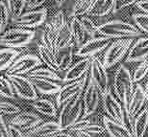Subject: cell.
Returning a JSON list of instances; mask_svg holds the SVG:
<instances>
[{
    "label": "cell",
    "mask_w": 148,
    "mask_h": 137,
    "mask_svg": "<svg viewBox=\"0 0 148 137\" xmlns=\"http://www.w3.org/2000/svg\"><path fill=\"white\" fill-rule=\"evenodd\" d=\"M97 33L101 35V37L109 38H134L143 35V32L137 26L131 23L125 22L123 20L114 19L107 21L98 26Z\"/></svg>",
    "instance_id": "6da1fadb"
},
{
    "label": "cell",
    "mask_w": 148,
    "mask_h": 137,
    "mask_svg": "<svg viewBox=\"0 0 148 137\" xmlns=\"http://www.w3.org/2000/svg\"><path fill=\"white\" fill-rule=\"evenodd\" d=\"M135 82L133 75L124 64H120L114 73V91L118 101L123 105L124 108L128 105L133 92L135 90Z\"/></svg>",
    "instance_id": "7a4b0ae2"
},
{
    "label": "cell",
    "mask_w": 148,
    "mask_h": 137,
    "mask_svg": "<svg viewBox=\"0 0 148 137\" xmlns=\"http://www.w3.org/2000/svg\"><path fill=\"white\" fill-rule=\"evenodd\" d=\"M83 95L73 98L72 100L66 102L62 106L59 115L58 123L62 130H69L79 119L82 118L84 105H83Z\"/></svg>",
    "instance_id": "3957f363"
},
{
    "label": "cell",
    "mask_w": 148,
    "mask_h": 137,
    "mask_svg": "<svg viewBox=\"0 0 148 137\" xmlns=\"http://www.w3.org/2000/svg\"><path fill=\"white\" fill-rule=\"evenodd\" d=\"M36 32L34 30L14 28L7 30L0 37V46L3 48L18 49L23 48L31 43L34 40Z\"/></svg>",
    "instance_id": "277c9868"
},
{
    "label": "cell",
    "mask_w": 148,
    "mask_h": 137,
    "mask_svg": "<svg viewBox=\"0 0 148 137\" xmlns=\"http://www.w3.org/2000/svg\"><path fill=\"white\" fill-rule=\"evenodd\" d=\"M134 38H123L114 41L106 50L103 64L106 68H111L117 64L131 48Z\"/></svg>",
    "instance_id": "5b68a950"
},
{
    "label": "cell",
    "mask_w": 148,
    "mask_h": 137,
    "mask_svg": "<svg viewBox=\"0 0 148 137\" xmlns=\"http://www.w3.org/2000/svg\"><path fill=\"white\" fill-rule=\"evenodd\" d=\"M90 81V74H86L82 79L78 80V81L69 82L66 85L62 86L61 90L59 91L57 97H56L57 106H63L66 102L72 100L73 98L80 96V95H83Z\"/></svg>",
    "instance_id": "8992f818"
},
{
    "label": "cell",
    "mask_w": 148,
    "mask_h": 137,
    "mask_svg": "<svg viewBox=\"0 0 148 137\" xmlns=\"http://www.w3.org/2000/svg\"><path fill=\"white\" fill-rule=\"evenodd\" d=\"M42 61L36 55H24L17 58L10 68L6 71V76H23L40 67Z\"/></svg>",
    "instance_id": "52a82bcc"
},
{
    "label": "cell",
    "mask_w": 148,
    "mask_h": 137,
    "mask_svg": "<svg viewBox=\"0 0 148 137\" xmlns=\"http://www.w3.org/2000/svg\"><path fill=\"white\" fill-rule=\"evenodd\" d=\"M103 109L107 113L108 117L115 122L120 124L126 125V114L121 103L112 93L111 89L109 88L107 91L101 94Z\"/></svg>",
    "instance_id": "ba28073f"
},
{
    "label": "cell",
    "mask_w": 148,
    "mask_h": 137,
    "mask_svg": "<svg viewBox=\"0 0 148 137\" xmlns=\"http://www.w3.org/2000/svg\"><path fill=\"white\" fill-rule=\"evenodd\" d=\"M147 101L145 92H144V88L138 83H136L135 86V90L133 92V95L130 99L128 105L124 110H125V114H126V125H127V120H128L129 124L133 125L135 118L138 115L143 108L145 105Z\"/></svg>",
    "instance_id": "9c48e42d"
},
{
    "label": "cell",
    "mask_w": 148,
    "mask_h": 137,
    "mask_svg": "<svg viewBox=\"0 0 148 137\" xmlns=\"http://www.w3.org/2000/svg\"><path fill=\"white\" fill-rule=\"evenodd\" d=\"M47 10L45 8L24 12L21 16L13 19V23L17 28L32 30L42 25L46 20Z\"/></svg>",
    "instance_id": "30bf717a"
},
{
    "label": "cell",
    "mask_w": 148,
    "mask_h": 137,
    "mask_svg": "<svg viewBox=\"0 0 148 137\" xmlns=\"http://www.w3.org/2000/svg\"><path fill=\"white\" fill-rule=\"evenodd\" d=\"M11 82L14 92L20 98L25 100L35 101L38 99V94L32 81L24 76H6Z\"/></svg>",
    "instance_id": "8fae6325"
},
{
    "label": "cell",
    "mask_w": 148,
    "mask_h": 137,
    "mask_svg": "<svg viewBox=\"0 0 148 137\" xmlns=\"http://www.w3.org/2000/svg\"><path fill=\"white\" fill-rule=\"evenodd\" d=\"M106 69L107 68L104 66L103 62L100 61L98 58L92 57L90 68V76L91 81L96 85L101 94L109 89V79Z\"/></svg>",
    "instance_id": "7c38bea8"
},
{
    "label": "cell",
    "mask_w": 148,
    "mask_h": 137,
    "mask_svg": "<svg viewBox=\"0 0 148 137\" xmlns=\"http://www.w3.org/2000/svg\"><path fill=\"white\" fill-rule=\"evenodd\" d=\"M100 96L101 93L99 92L98 88L96 85L90 81L88 82L87 88L85 89L84 93H83V105H84V110H83L82 118H88L90 115H92L96 111L97 106L99 105Z\"/></svg>",
    "instance_id": "4fadbf2b"
},
{
    "label": "cell",
    "mask_w": 148,
    "mask_h": 137,
    "mask_svg": "<svg viewBox=\"0 0 148 137\" xmlns=\"http://www.w3.org/2000/svg\"><path fill=\"white\" fill-rule=\"evenodd\" d=\"M111 42V38L105 37H92L90 40L83 44L81 47H79L75 52V55L80 58H92L94 55L102 52L109 46Z\"/></svg>",
    "instance_id": "5bb4252c"
},
{
    "label": "cell",
    "mask_w": 148,
    "mask_h": 137,
    "mask_svg": "<svg viewBox=\"0 0 148 137\" xmlns=\"http://www.w3.org/2000/svg\"><path fill=\"white\" fill-rule=\"evenodd\" d=\"M148 58V37H138L133 42L128 54L126 56L127 62H141Z\"/></svg>",
    "instance_id": "9a60e30c"
},
{
    "label": "cell",
    "mask_w": 148,
    "mask_h": 137,
    "mask_svg": "<svg viewBox=\"0 0 148 137\" xmlns=\"http://www.w3.org/2000/svg\"><path fill=\"white\" fill-rule=\"evenodd\" d=\"M41 118L34 112L24 111L16 114L11 119L10 124L22 130H33L41 123Z\"/></svg>",
    "instance_id": "2e32d148"
},
{
    "label": "cell",
    "mask_w": 148,
    "mask_h": 137,
    "mask_svg": "<svg viewBox=\"0 0 148 137\" xmlns=\"http://www.w3.org/2000/svg\"><path fill=\"white\" fill-rule=\"evenodd\" d=\"M91 59L92 58H84L74 63L64 74V77L63 78L64 82H71L82 79L90 71Z\"/></svg>",
    "instance_id": "e0dca14e"
},
{
    "label": "cell",
    "mask_w": 148,
    "mask_h": 137,
    "mask_svg": "<svg viewBox=\"0 0 148 137\" xmlns=\"http://www.w3.org/2000/svg\"><path fill=\"white\" fill-rule=\"evenodd\" d=\"M103 124L106 132L111 137H134L128 127L112 120L107 116L103 117Z\"/></svg>",
    "instance_id": "ac0fdd59"
},
{
    "label": "cell",
    "mask_w": 148,
    "mask_h": 137,
    "mask_svg": "<svg viewBox=\"0 0 148 137\" xmlns=\"http://www.w3.org/2000/svg\"><path fill=\"white\" fill-rule=\"evenodd\" d=\"M62 132L63 130H62L58 122L51 121L40 124V126L31 130L28 132V134L38 137H54L55 135L59 134Z\"/></svg>",
    "instance_id": "d6986e66"
},
{
    "label": "cell",
    "mask_w": 148,
    "mask_h": 137,
    "mask_svg": "<svg viewBox=\"0 0 148 137\" xmlns=\"http://www.w3.org/2000/svg\"><path fill=\"white\" fill-rule=\"evenodd\" d=\"M38 57H40V59H41V61H42L49 69L55 71V72L58 74L61 72L58 59L54 53L50 51L49 49H47L46 47L43 46L41 43L38 44Z\"/></svg>",
    "instance_id": "ffe728a7"
},
{
    "label": "cell",
    "mask_w": 148,
    "mask_h": 137,
    "mask_svg": "<svg viewBox=\"0 0 148 137\" xmlns=\"http://www.w3.org/2000/svg\"><path fill=\"white\" fill-rule=\"evenodd\" d=\"M148 127V109L143 108L135 118L132 125V133L134 137H144Z\"/></svg>",
    "instance_id": "44dd1931"
},
{
    "label": "cell",
    "mask_w": 148,
    "mask_h": 137,
    "mask_svg": "<svg viewBox=\"0 0 148 137\" xmlns=\"http://www.w3.org/2000/svg\"><path fill=\"white\" fill-rule=\"evenodd\" d=\"M30 80L32 81V83L35 86L36 90L41 94H45V95L58 94L59 91L62 88V85L60 83L56 82L47 81V80H42V79H30Z\"/></svg>",
    "instance_id": "7402d4cb"
},
{
    "label": "cell",
    "mask_w": 148,
    "mask_h": 137,
    "mask_svg": "<svg viewBox=\"0 0 148 137\" xmlns=\"http://www.w3.org/2000/svg\"><path fill=\"white\" fill-rule=\"evenodd\" d=\"M116 0H95L92 10L88 14L90 16H105L107 14L114 13Z\"/></svg>",
    "instance_id": "603a6c76"
},
{
    "label": "cell",
    "mask_w": 148,
    "mask_h": 137,
    "mask_svg": "<svg viewBox=\"0 0 148 137\" xmlns=\"http://www.w3.org/2000/svg\"><path fill=\"white\" fill-rule=\"evenodd\" d=\"M73 35L70 31L69 24H66L64 27L58 32L57 38H56V55L59 51L66 49L69 47L74 45Z\"/></svg>",
    "instance_id": "cb8c5ba5"
},
{
    "label": "cell",
    "mask_w": 148,
    "mask_h": 137,
    "mask_svg": "<svg viewBox=\"0 0 148 137\" xmlns=\"http://www.w3.org/2000/svg\"><path fill=\"white\" fill-rule=\"evenodd\" d=\"M58 32L51 26L49 22L45 24V27L41 35V44L56 55V38Z\"/></svg>",
    "instance_id": "d4e9b609"
},
{
    "label": "cell",
    "mask_w": 148,
    "mask_h": 137,
    "mask_svg": "<svg viewBox=\"0 0 148 137\" xmlns=\"http://www.w3.org/2000/svg\"><path fill=\"white\" fill-rule=\"evenodd\" d=\"M29 79H42L52 82H64L63 78H61L58 73L49 69L48 67H38L32 72L28 74Z\"/></svg>",
    "instance_id": "484cf974"
},
{
    "label": "cell",
    "mask_w": 148,
    "mask_h": 137,
    "mask_svg": "<svg viewBox=\"0 0 148 137\" xmlns=\"http://www.w3.org/2000/svg\"><path fill=\"white\" fill-rule=\"evenodd\" d=\"M20 51L17 49L12 48H2L0 49V72L7 71L14 61L18 58Z\"/></svg>",
    "instance_id": "4316f807"
},
{
    "label": "cell",
    "mask_w": 148,
    "mask_h": 137,
    "mask_svg": "<svg viewBox=\"0 0 148 137\" xmlns=\"http://www.w3.org/2000/svg\"><path fill=\"white\" fill-rule=\"evenodd\" d=\"M69 27H70V31H71V34L73 35L74 43L79 48V47H81L85 43V37H86L85 29L83 27L80 18H78V17H72L69 23Z\"/></svg>",
    "instance_id": "83f0119b"
},
{
    "label": "cell",
    "mask_w": 148,
    "mask_h": 137,
    "mask_svg": "<svg viewBox=\"0 0 148 137\" xmlns=\"http://www.w3.org/2000/svg\"><path fill=\"white\" fill-rule=\"evenodd\" d=\"M32 106L38 112H40L43 115L49 116V117H54L57 114V108H56L55 105L52 102H50L49 100L37 99L33 101Z\"/></svg>",
    "instance_id": "f1b7e54d"
},
{
    "label": "cell",
    "mask_w": 148,
    "mask_h": 137,
    "mask_svg": "<svg viewBox=\"0 0 148 137\" xmlns=\"http://www.w3.org/2000/svg\"><path fill=\"white\" fill-rule=\"evenodd\" d=\"M73 47L74 45L69 47L66 49L61 50L57 53V57L58 61H59V65H60V69L61 72L63 71H66L69 69L70 67L72 66V61H73Z\"/></svg>",
    "instance_id": "f546056e"
},
{
    "label": "cell",
    "mask_w": 148,
    "mask_h": 137,
    "mask_svg": "<svg viewBox=\"0 0 148 137\" xmlns=\"http://www.w3.org/2000/svg\"><path fill=\"white\" fill-rule=\"evenodd\" d=\"M95 3V0H77L75 4L73 5L72 17H80L85 16V14H88L90 11L92 10L93 5Z\"/></svg>",
    "instance_id": "4dcf8cb0"
},
{
    "label": "cell",
    "mask_w": 148,
    "mask_h": 137,
    "mask_svg": "<svg viewBox=\"0 0 148 137\" xmlns=\"http://www.w3.org/2000/svg\"><path fill=\"white\" fill-rule=\"evenodd\" d=\"M7 8L10 13L12 20L17 18L24 13V9L27 5V0H7Z\"/></svg>",
    "instance_id": "1f68e13d"
},
{
    "label": "cell",
    "mask_w": 148,
    "mask_h": 137,
    "mask_svg": "<svg viewBox=\"0 0 148 137\" xmlns=\"http://www.w3.org/2000/svg\"><path fill=\"white\" fill-rule=\"evenodd\" d=\"M14 90L11 82L7 77L0 76V96L7 98V99H14Z\"/></svg>",
    "instance_id": "d6a6232c"
},
{
    "label": "cell",
    "mask_w": 148,
    "mask_h": 137,
    "mask_svg": "<svg viewBox=\"0 0 148 137\" xmlns=\"http://www.w3.org/2000/svg\"><path fill=\"white\" fill-rule=\"evenodd\" d=\"M10 17L11 16L8 11L7 5L4 2L0 1V37L6 32Z\"/></svg>",
    "instance_id": "836d02e7"
},
{
    "label": "cell",
    "mask_w": 148,
    "mask_h": 137,
    "mask_svg": "<svg viewBox=\"0 0 148 137\" xmlns=\"http://www.w3.org/2000/svg\"><path fill=\"white\" fill-rule=\"evenodd\" d=\"M49 23L57 32H59L60 30L63 29L66 24H69L66 21L64 11H58L57 13L52 16V18L49 21Z\"/></svg>",
    "instance_id": "e575fe53"
},
{
    "label": "cell",
    "mask_w": 148,
    "mask_h": 137,
    "mask_svg": "<svg viewBox=\"0 0 148 137\" xmlns=\"http://www.w3.org/2000/svg\"><path fill=\"white\" fill-rule=\"evenodd\" d=\"M80 20H81L83 27H84V29H85L86 34H88V35H90V37H93L97 33L98 26H97L88 16L80 17Z\"/></svg>",
    "instance_id": "d590c367"
},
{
    "label": "cell",
    "mask_w": 148,
    "mask_h": 137,
    "mask_svg": "<svg viewBox=\"0 0 148 137\" xmlns=\"http://www.w3.org/2000/svg\"><path fill=\"white\" fill-rule=\"evenodd\" d=\"M148 75V59L144 61H141L140 65L136 68L134 74H133V79L134 82L137 83L138 82H140L141 80Z\"/></svg>",
    "instance_id": "8d00e7d4"
},
{
    "label": "cell",
    "mask_w": 148,
    "mask_h": 137,
    "mask_svg": "<svg viewBox=\"0 0 148 137\" xmlns=\"http://www.w3.org/2000/svg\"><path fill=\"white\" fill-rule=\"evenodd\" d=\"M133 19L136 26L141 32L148 35V14H136L133 16Z\"/></svg>",
    "instance_id": "74e56055"
},
{
    "label": "cell",
    "mask_w": 148,
    "mask_h": 137,
    "mask_svg": "<svg viewBox=\"0 0 148 137\" xmlns=\"http://www.w3.org/2000/svg\"><path fill=\"white\" fill-rule=\"evenodd\" d=\"M20 108L9 102H0V114H18Z\"/></svg>",
    "instance_id": "f35d334b"
},
{
    "label": "cell",
    "mask_w": 148,
    "mask_h": 137,
    "mask_svg": "<svg viewBox=\"0 0 148 137\" xmlns=\"http://www.w3.org/2000/svg\"><path fill=\"white\" fill-rule=\"evenodd\" d=\"M90 124H91V122H90V119L81 118V119H79V120L77 121L71 127H70L69 132H73V133H76V132H84V130H86V129H87Z\"/></svg>",
    "instance_id": "ab89813d"
},
{
    "label": "cell",
    "mask_w": 148,
    "mask_h": 137,
    "mask_svg": "<svg viewBox=\"0 0 148 137\" xmlns=\"http://www.w3.org/2000/svg\"><path fill=\"white\" fill-rule=\"evenodd\" d=\"M5 134L7 135V137H25V134L20 130L18 127L13 126L9 123L4 130Z\"/></svg>",
    "instance_id": "60d3db41"
},
{
    "label": "cell",
    "mask_w": 148,
    "mask_h": 137,
    "mask_svg": "<svg viewBox=\"0 0 148 137\" xmlns=\"http://www.w3.org/2000/svg\"><path fill=\"white\" fill-rule=\"evenodd\" d=\"M85 132H87L88 133H90V135H100L105 133L106 130L104 127L100 126V125H96V124H90L87 129H86Z\"/></svg>",
    "instance_id": "b9f144b4"
},
{
    "label": "cell",
    "mask_w": 148,
    "mask_h": 137,
    "mask_svg": "<svg viewBox=\"0 0 148 137\" xmlns=\"http://www.w3.org/2000/svg\"><path fill=\"white\" fill-rule=\"evenodd\" d=\"M137 2H138V0H116L114 13H116L117 11L122 10V9L128 7V6H131Z\"/></svg>",
    "instance_id": "7bdbcfd3"
},
{
    "label": "cell",
    "mask_w": 148,
    "mask_h": 137,
    "mask_svg": "<svg viewBox=\"0 0 148 137\" xmlns=\"http://www.w3.org/2000/svg\"><path fill=\"white\" fill-rule=\"evenodd\" d=\"M46 0H30V1L27 2V5H26V9L27 10H38V7H40L41 5L45 2Z\"/></svg>",
    "instance_id": "ee69618b"
},
{
    "label": "cell",
    "mask_w": 148,
    "mask_h": 137,
    "mask_svg": "<svg viewBox=\"0 0 148 137\" xmlns=\"http://www.w3.org/2000/svg\"><path fill=\"white\" fill-rule=\"evenodd\" d=\"M136 6L140 9L143 14H148V0H140L136 3Z\"/></svg>",
    "instance_id": "f6af8a7d"
},
{
    "label": "cell",
    "mask_w": 148,
    "mask_h": 137,
    "mask_svg": "<svg viewBox=\"0 0 148 137\" xmlns=\"http://www.w3.org/2000/svg\"><path fill=\"white\" fill-rule=\"evenodd\" d=\"M75 137H92V135H90V133H88L87 132H79L75 133Z\"/></svg>",
    "instance_id": "bcb514c9"
},
{
    "label": "cell",
    "mask_w": 148,
    "mask_h": 137,
    "mask_svg": "<svg viewBox=\"0 0 148 137\" xmlns=\"http://www.w3.org/2000/svg\"><path fill=\"white\" fill-rule=\"evenodd\" d=\"M54 137H75V135H72V134H70V133L62 132L59 133V134L55 135Z\"/></svg>",
    "instance_id": "7dc6e473"
},
{
    "label": "cell",
    "mask_w": 148,
    "mask_h": 137,
    "mask_svg": "<svg viewBox=\"0 0 148 137\" xmlns=\"http://www.w3.org/2000/svg\"><path fill=\"white\" fill-rule=\"evenodd\" d=\"M144 92H145V95H146V98H147V101H148V79H147V82L145 83V86H144Z\"/></svg>",
    "instance_id": "c3c4849f"
},
{
    "label": "cell",
    "mask_w": 148,
    "mask_h": 137,
    "mask_svg": "<svg viewBox=\"0 0 148 137\" xmlns=\"http://www.w3.org/2000/svg\"><path fill=\"white\" fill-rule=\"evenodd\" d=\"M66 0H55V2H56V4H57V6H59V7H60V6H62L64 4V2H66Z\"/></svg>",
    "instance_id": "681fc988"
},
{
    "label": "cell",
    "mask_w": 148,
    "mask_h": 137,
    "mask_svg": "<svg viewBox=\"0 0 148 137\" xmlns=\"http://www.w3.org/2000/svg\"><path fill=\"white\" fill-rule=\"evenodd\" d=\"M0 137H7V135L5 134V132H1V134H0Z\"/></svg>",
    "instance_id": "f907efd6"
},
{
    "label": "cell",
    "mask_w": 148,
    "mask_h": 137,
    "mask_svg": "<svg viewBox=\"0 0 148 137\" xmlns=\"http://www.w3.org/2000/svg\"><path fill=\"white\" fill-rule=\"evenodd\" d=\"M25 137H35V136L30 135V134H28V133H26V134H25Z\"/></svg>",
    "instance_id": "816d5d0a"
},
{
    "label": "cell",
    "mask_w": 148,
    "mask_h": 137,
    "mask_svg": "<svg viewBox=\"0 0 148 137\" xmlns=\"http://www.w3.org/2000/svg\"><path fill=\"white\" fill-rule=\"evenodd\" d=\"M1 132H2V130H1V129H0V134H1Z\"/></svg>",
    "instance_id": "f5cc1de1"
},
{
    "label": "cell",
    "mask_w": 148,
    "mask_h": 137,
    "mask_svg": "<svg viewBox=\"0 0 148 137\" xmlns=\"http://www.w3.org/2000/svg\"><path fill=\"white\" fill-rule=\"evenodd\" d=\"M28 1H30V0H27V2H28Z\"/></svg>",
    "instance_id": "db71d44e"
},
{
    "label": "cell",
    "mask_w": 148,
    "mask_h": 137,
    "mask_svg": "<svg viewBox=\"0 0 148 137\" xmlns=\"http://www.w3.org/2000/svg\"><path fill=\"white\" fill-rule=\"evenodd\" d=\"M147 109H148V108H147Z\"/></svg>",
    "instance_id": "11a10c76"
},
{
    "label": "cell",
    "mask_w": 148,
    "mask_h": 137,
    "mask_svg": "<svg viewBox=\"0 0 148 137\" xmlns=\"http://www.w3.org/2000/svg\"><path fill=\"white\" fill-rule=\"evenodd\" d=\"M147 137H148V136H147Z\"/></svg>",
    "instance_id": "9f6ffc18"
}]
</instances>
